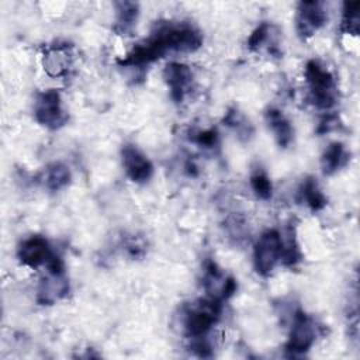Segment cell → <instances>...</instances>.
<instances>
[{"mask_svg": "<svg viewBox=\"0 0 360 360\" xmlns=\"http://www.w3.org/2000/svg\"><path fill=\"white\" fill-rule=\"evenodd\" d=\"M202 45V37L188 22H159L150 35L118 60L121 66H142L158 60L170 51L194 52Z\"/></svg>", "mask_w": 360, "mask_h": 360, "instance_id": "obj_1", "label": "cell"}, {"mask_svg": "<svg viewBox=\"0 0 360 360\" xmlns=\"http://www.w3.org/2000/svg\"><path fill=\"white\" fill-rule=\"evenodd\" d=\"M305 80L309 89L311 103L319 110H330L338 103V86L333 75L318 60H309L305 66Z\"/></svg>", "mask_w": 360, "mask_h": 360, "instance_id": "obj_2", "label": "cell"}, {"mask_svg": "<svg viewBox=\"0 0 360 360\" xmlns=\"http://www.w3.org/2000/svg\"><path fill=\"white\" fill-rule=\"evenodd\" d=\"M222 311V302L214 298L200 300L188 305L184 311V332L190 339L208 336L219 319Z\"/></svg>", "mask_w": 360, "mask_h": 360, "instance_id": "obj_3", "label": "cell"}, {"mask_svg": "<svg viewBox=\"0 0 360 360\" xmlns=\"http://www.w3.org/2000/svg\"><path fill=\"white\" fill-rule=\"evenodd\" d=\"M281 259V233L276 229L264 231L255 243L253 263L260 276H269Z\"/></svg>", "mask_w": 360, "mask_h": 360, "instance_id": "obj_4", "label": "cell"}, {"mask_svg": "<svg viewBox=\"0 0 360 360\" xmlns=\"http://www.w3.org/2000/svg\"><path fill=\"white\" fill-rule=\"evenodd\" d=\"M34 117L38 124L49 128L58 129L68 122V112L62 107L60 94L53 90L41 91L34 103Z\"/></svg>", "mask_w": 360, "mask_h": 360, "instance_id": "obj_5", "label": "cell"}, {"mask_svg": "<svg viewBox=\"0 0 360 360\" xmlns=\"http://www.w3.org/2000/svg\"><path fill=\"white\" fill-rule=\"evenodd\" d=\"M316 339V326L314 321L302 311H297L292 319L290 338L285 345L291 354H302L308 352Z\"/></svg>", "mask_w": 360, "mask_h": 360, "instance_id": "obj_6", "label": "cell"}, {"mask_svg": "<svg viewBox=\"0 0 360 360\" xmlns=\"http://www.w3.org/2000/svg\"><path fill=\"white\" fill-rule=\"evenodd\" d=\"M328 14L321 1H301L297 7L295 28L301 39L311 38L319 28L325 25Z\"/></svg>", "mask_w": 360, "mask_h": 360, "instance_id": "obj_7", "label": "cell"}, {"mask_svg": "<svg viewBox=\"0 0 360 360\" xmlns=\"http://www.w3.org/2000/svg\"><path fill=\"white\" fill-rule=\"evenodd\" d=\"M202 285L210 298L218 300L221 302L232 297L236 291V281L232 277H226L211 260L205 264Z\"/></svg>", "mask_w": 360, "mask_h": 360, "instance_id": "obj_8", "label": "cell"}, {"mask_svg": "<svg viewBox=\"0 0 360 360\" xmlns=\"http://www.w3.org/2000/svg\"><path fill=\"white\" fill-rule=\"evenodd\" d=\"M53 255L55 252L51 249L49 242L39 235H32L24 239L17 250L20 262L31 269H37L42 264L46 266Z\"/></svg>", "mask_w": 360, "mask_h": 360, "instance_id": "obj_9", "label": "cell"}, {"mask_svg": "<svg viewBox=\"0 0 360 360\" xmlns=\"http://www.w3.org/2000/svg\"><path fill=\"white\" fill-rule=\"evenodd\" d=\"M163 79L170 90V97L173 101L181 103L191 90L193 72L187 65L170 62L163 69Z\"/></svg>", "mask_w": 360, "mask_h": 360, "instance_id": "obj_10", "label": "cell"}, {"mask_svg": "<svg viewBox=\"0 0 360 360\" xmlns=\"http://www.w3.org/2000/svg\"><path fill=\"white\" fill-rule=\"evenodd\" d=\"M122 166L127 176L134 183H146L153 174L150 160L134 145H125L121 150Z\"/></svg>", "mask_w": 360, "mask_h": 360, "instance_id": "obj_11", "label": "cell"}, {"mask_svg": "<svg viewBox=\"0 0 360 360\" xmlns=\"http://www.w3.org/2000/svg\"><path fill=\"white\" fill-rule=\"evenodd\" d=\"M68 292L69 281L65 271H48L38 285L37 301L41 305H52L66 297Z\"/></svg>", "mask_w": 360, "mask_h": 360, "instance_id": "obj_12", "label": "cell"}, {"mask_svg": "<svg viewBox=\"0 0 360 360\" xmlns=\"http://www.w3.org/2000/svg\"><path fill=\"white\" fill-rule=\"evenodd\" d=\"M44 69L52 77H60L68 75L73 65L72 46L68 44L51 45L44 52Z\"/></svg>", "mask_w": 360, "mask_h": 360, "instance_id": "obj_13", "label": "cell"}, {"mask_svg": "<svg viewBox=\"0 0 360 360\" xmlns=\"http://www.w3.org/2000/svg\"><path fill=\"white\" fill-rule=\"evenodd\" d=\"M264 118H266L269 128L273 131L278 146L288 148L294 138V129H292L288 118L283 114V111H280L278 108L270 107L266 110Z\"/></svg>", "mask_w": 360, "mask_h": 360, "instance_id": "obj_14", "label": "cell"}, {"mask_svg": "<svg viewBox=\"0 0 360 360\" xmlns=\"http://www.w3.org/2000/svg\"><path fill=\"white\" fill-rule=\"evenodd\" d=\"M117 18L114 31L118 35H131L139 15V4L134 1H117L115 4Z\"/></svg>", "mask_w": 360, "mask_h": 360, "instance_id": "obj_15", "label": "cell"}, {"mask_svg": "<svg viewBox=\"0 0 360 360\" xmlns=\"http://www.w3.org/2000/svg\"><path fill=\"white\" fill-rule=\"evenodd\" d=\"M350 159V153L340 142H332L322 153L321 167L323 174L330 176L345 167Z\"/></svg>", "mask_w": 360, "mask_h": 360, "instance_id": "obj_16", "label": "cell"}, {"mask_svg": "<svg viewBox=\"0 0 360 360\" xmlns=\"http://www.w3.org/2000/svg\"><path fill=\"white\" fill-rule=\"evenodd\" d=\"M44 180H45V186L48 190L59 191L70 183L72 174L66 165H63L60 162H53L45 169Z\"/></svg>", "mask_w": 360, "mask_h": 360, "instance_id": "obj_17", "label": "cell"}, {"mask_svg": "<svg viewBox=\"0 0 360 360\" xmlns=\"http://www.w3.org/2000/svg\"><path fill=\"white\" fill-rule=\"evenodd\" d=\"M301 197L312 211H321L326 205V197L321 191L315 179L308 177L301 184Z\"/></svg>", "mask_w": 360, "mask_h": 360, "instance_id": "obj_18", "label": "cell"}, {"mask_svg": "<svg viewBox=\"0 0 360 360\" xmlns=\"http://www.w3.org/2000/svg\"><path fill=\"white\" fill-rule=\"evenodd\" d=\"M360 1H346L343 4L342 31L350 35H359L360 25Z\"/></svg>", "mask_w": 360, "mask_h": 360, "instance_id": "obj_19", "label": "cell"}, {"mask_svg": "<svg viewBox=\"0 0 360 360\" xmlns=\"http://www.w3.org/2000/svg\"><path fill=\"white\" fill-rule=\"evenodd\" d=\"M285 236H287L285 239L281 236V259H280V262H283L285 266L291 267L300 262L301 252H300L292 228H290L287 231Z\"/></svg>", "mask_w": 360, "mask_h": 360, "instance_id": "obj_20", "label": "cell"}, {"mask_svg": "<svg viewBox=\"0 0 360 360\" xmlns=\"http://www.w3.org/2000/svg\"><path fill=\"white\" fill-rule=\"evenodd\" d=\"M224 122L233 128L238 134L239 138H245V139H249L250 135L253 134V128L252 125L249 124V121L236 110V108H229L226 115L224 117Z\"/></svg>", "mask_w": 360, "mask_h": 360, "instance_id": "obj_21", "label": "cell"}, {"mask_svg": "<svg viewBox=\"0 0 360 360\" xmlns=\"http://www.w3.org/2000/svg\"><path fill=\"white\" fill-rule=\"evenodd\" d=\"M250 186L255 194L262 200H269L273 193V186L270 179L263 170H255L250 176Z\"/></svg>", "mask_w": 360, "mask_h": 360, "instance_id": "obj_22", "label": "cell"}, {"mask_svg": "<svg viewBox=\"0 0 360 360\" xmlns=\"http://www.w3.org/2000/svg\"><path fill=\"white\" fill-rule=\"evenodd\" d=\"M270 37H271V25L267 22H263L250 34L248 39V48L253 52L259 51L264 46V44L269 41Z\"/></svg>", "mask_w": 360, "mask_h": 360, "instance_id": "obj_23", "label": "cell"}, {"mask_svg": "<svg viewBox=\"0 0 360 360\" xmlns=\"http://www.w3.org/2000/svg\"><path fill=\"white\" fill-rule=\"evenodd\" d=\"M339 125H340V121H339L338 115H335V114H326V115L321 120L316 132H318V134H328V132H330V131L338 129Z\"/></svg>", "mask_w": 360, "mask_h": 360, "instance_id": "obj_24", "label": "cell"}, {"mask_svg": "<svg viewBox=\"0 0 360 360\" xmlns=\"http://www.w3.org/2000/svg\"><path fill=\"white\" fill-rule=\"evenodd\" d=\"M217 139H218V134L214 128L207 129V131H201L195 135V142L198 145L205 146V148H212L217 143Z\"/></svg>", "mask_w": 360, "mask_h": 360, "instance_id": "obj_25", "label": "cell"}]
</instances>
